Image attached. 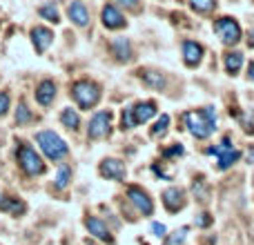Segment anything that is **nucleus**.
I'll return each mask as SVG.
<instances>
[{
  "instance_id": "20e7f679",
  "label": "nucleus",
  "mask_w": 254,
  "mask_h": 245,
  "mask_svg": "<svg viewBox=\"0 0 254 245\" xmlns=\"http://www.w3.org/2000/svg\"><path fill=\"white\" fill-rule=\"evenodd\" d=\"M18 163H20L22 172L27 176H38L45 172V163L43 158L36 154V149L31 145H20L18 147Z\"/></svg>"
},
{
  "instance_id": "7ed1b4c3",
  "label": "nucleus",
  "mask_w": 254,
  "mask_h": 245,
  "mask_svg": "<svg viewBox=\"0 0 254 245\" xmlns=\"http://www.w3.org/2000/svg\"><path fill=\"white\" fill-rule=\"evenodd\" d=\"M71 96H74V101L80 105V110H89V107H94L96 101L101 98V89H98V85L92 83V80H80V83L74 85Z\"/></svg>"
},
{
  "instance_id": "72a5a7b5",
  "label": "nucleus",
  "mask_w": 254,
  "mask_h": 245,
  "mask_svg": "<svg viewBox=\"0 0 254 245\" xmlns=\"http://www.w3.org/2000/svg\"><path fill=\"white\" fill-rule=\"evenodd\" d=\"M176 154H183V147H181V145H176L174 149H167L165 156H176Z\"/></svg>"
},
{
  "instance_id": "f3484780",
  "label": "nucleus",
  "mask_w": 254,
  "mask_h": 245,
  "mask_svg": "<svg viewBox=\"0 0 254 245\" xmlns=\"http://www.w3.org/2000/svg\"><path fill=\"white\" fill-rule=\"evenodd\" d=\"M183 58L188 65H198L203 58V47L198 43H194V40H185L183 43Z\"/></svg>"
},
{
  "instance_id": "39448f33",
  "label": "nucleus",
  "mask_w": 254,
  "mask_h": 245,
  "mask_svg": "<svg viewBox=\"0 0 254 245\" xmlns=\"http://www.w3.org/2000/svg\"><path fill=\"white\" fill-rule=\"evenodd\" d=\"M154 114H156V103H138V105L125 110V114H123V129H129V127L140 125V122H147Z\"/></svg>"
},
{
  "instance_id": "6ab92c4d",
  "label": "nucleus",
  "mask_w": 254,
  "mask_h": 245,
  "mask_svg": "<svg viewBox=\"0 0 254 245\" xmlns=\"http://www.w3.org/2000/svg\"><path fill=\"white\" fill-rule=\"evenodd\" d=\"M112 49H114V54L119 56V61H129L131 56V47H129V40L127 38H116L114 43H112Z\"/></svg>"
},
{
  "instance_id": "2f4dec72",
  "label": "nucleus",
  "mask_w": 254,
  "mask_h": 245,
  "mask_svg": "<svg viewBox=\"0 0 254 245\" xmlns=\"http://www.w3.org/2000/svg\"><path fill=\"white\" fill-rule=\"evenodd\" d=\"M116 2H119L121 7H125V9H134V7H138V0H116Z\"/></svg>"
},
{
  "instance_id": "f8f14e48",
  "label": "nucleus",
  "mask_w": 254,
  "mask_h": 245,
  "mask_svg": "<svg viewBox=\"0 0 254 245\" xmlns=\"http://www.w3.org/2000/svg\"><path fill=\"white\" fill-rule=\"evenodd\" d=\"M163 203H165V207L170 212H181L183 210V205H185V192L183 189H179V187H170V189H165L163 192Z\"/></svg>"
},
{
  "instance_id": "f704fd0d",
  "label": "nucleus",
  "mask_w": 254,
  "mask_h": 245,
  "mask_svg": "<svg viewBox=\"0 0 254 245\" xmlns=\"http://www.w3.org/2000/svg\"><path fill=\"white\" fill-rule=\"evenodd\" d=\"M248 76H250V80H254V62L250 65V74H248Z\"/></svg>"
},
{
  "instance_id": "4468645a",
  "label": "nucleus",
  "mask_w": 254,
  "mask_h": 245,
  "mask_svg": "<svg viewBox=\"0 0 254 245\" xmlns=\"http://www.w3.org/2000/svg\"><path fill=\"white\" fill-rule=\"evenodd\" d=\"M54 98H56V85H54L52 80H43V83L38 85V89H36V101H38V105L49 107L54 103Z\"/></svg>"
},
{
  "instance_id": "b1692460",
  "label": "nucleus",
  "mask_w": 254,
  "mask_h": 245,
  "mask_svg": "<svg viewBox=\"0 0 254 245\" xmlns=\"http://www.w3.org/2000/svg\"><path fill=\"white\" fill-rule=\"evenodd\" d=\"M190 4L201 13H210L216 7V0H190Z\"/></svg>"
},
{
  "instance_id": "c85d7f7f",
  "label": "nucleus",
  "mask_w": 254,
  "mask_h": 245,
  "mask_svg": "<svg viewBox=\"0 0 254 245\" xmlns=\"http://www.w3.org/2000/svg\"><path fill=\"white\" fill-rule=\"evenodd\" d=\"M9 110V94L7 92H0V116H4Z\"/></svg>"
},
{
  "instance_id": "a211bd4d",
  "label": "nucleus",
  "mask_w": 254,
  "mask_h": 245,
  "mask_svg": "<svg viewBox=\"0 0 254 245\" xmlns=\"http://www.w3.org/2000/svg\"><path fill=\"white\" fill-rule=\"evenodd\" d=\"M241 67H243V54L232 52L225 56V69H228V74L237 76L239 71H241Z\"/></svg>"
},
{
  "instance_id": "a878e982",
  "label": "nucleus",
  "mask_w": 254,
  "mask_h": 245,
  "mask_svg": "<svg viewBox=\"0 0 254 245\" xmlns=\"http://www.w3.org/2000/svg\"><path fill=\"white\" fill-rule=\"evenodd\" d=\"M67 183H69V167L63 165L61 170H58V176H56V187L63 189V187H67Z\"/></svg>"
},
{
  "instance_id": "412c9836",
  "label": "nucleus",
  "mask_w": 254,
  "mask_h": 245,
  "mask_svg": "<svg viewBox=\"0 0 254 245\" xmlns=\"http://www.w3.org/2000/svg\"><path fill=\"white\" fill-rule=\"evenodd\" d=\"M140 76H143L145 83L154 89H161L163 85H165V78H163V74H158V71H143Z\"/></svg>"
},
{
  "instance_id": "c9c22d12",
  "label": "nucleus",
  "mask_w": 254,
  "mask_h": 245,
  "mask_svg": "<svg viewBox=\"0 0 254 245\" xmlns=\"http://www.w3.org/2000/svg\"><path fill=\"white\" fill-rule=\"evenodd\" d=\"M250 161L254 163V147H252V152H250Z\"/></svg>"
},
{
  "instance_id": "393cba45",
  "label": "nucleus",
  "mask_w": 254,
  "mask_h": 245,
  "mask_svg": "<svg viewBox=\"0 0 254 245\" xmlns=\"http://www.w3.org/2000/svg\"><path fill=\"white\" fill-rule=\"evenodd\" d=\"M29 121H31L29 107H27L25 103H20V105H18V110H16V122H18V125H25V122H29Z\"/></svg>"
},
{
  "instance_id": "f03ea898",
  "label": "nucleus",
  "mask_w": 254,
  "mask_h": 245,
  "mask_svg": "<svg viewBox=\"0 0 254 245\" xmlns=\"http://www.w3.org/2000/svg\"><path fill=\"white\" fill-rule=\"evenodd\" d=\"M36 143L40 145V149L45 152V156L52 158V161H58L67 154V143L52 129H45L36 134Z\"/></svg>"
},
{
  "instance_id": "5701e85b",
  "label": "nucleus",
  "mask_w": 254,
  "mask_h": 245,
  "mask_svg": "<svg viewBox=\"0 0 254 245\" xmlns=\"http://www.w3.org/2000/svg\"><path fill=\"white\" fill-rule=\"evenodd\" d=\"M40 16L45 18V20H49V22H54V25H56V22H61V16H58V9L54 7V4H45V7H40Z\"/></svg>"
},
{
  "instance_id": "4be33fe9",
  "label": "nucleus",
  "mask_w": 254,
  "mask_h": 245,
  "mask_svg": "<svg viewBox=\"0 0 254 245\" xmlns=\"http://www.w3.org/2000/svg\"><path fill=\"white\" fill-rule=\"evenodd\" d=\"M0 210L11 212V214H20V212H25V205L20 201H16V198H2L0 201Z\"/></svg>"
},
{
  "instance_id": "1a4fd4ad",
  "label": "nucleus",
  "mask_w": 254,
  "mask_h": 245,
  "mask_svg": "<svg viewBox=\"0 0 254 245\" xmlns=\"http://www.w3.org/2000/svg\"><path fill=\"white\" fill-rule=\"evenodd\" d=\"M127 194H129V201L134 203V205L138 207V210L143 212L145 216H149V214L154 212V203H152V198L147 196V192H145L143 187H136V185H134V187H129V192H127Z\"/></svg>"
},
{
  "instance_id": "aec40b11",
  "label": "nucleus",
  "mask_w": 254,
  "mask_h": 245,
  "mask_svg": "<svg viewBox=\"0 0 254 245\" xmlns=\"http://www.w3.org/2000/svg\"><path fill=\"white\" fill-rule=\"evenodd\" d=\"M61 121H63V125H65V127H69V129H76V127L80 125V116H78V112H76V110H71V107H67V110H63Z\"/></svg>"
},
{
  "instance_id": "cd10ccee",
  "label": "nucleus",
  "mask_w": 254,
  "mask_h": 245,
  "mask_svg": "<svg viewBox=\"0 0 254 245\" xmlns=\"http://www.w3.org/2000/svg\"><path fill=\"white\" fill-rule=\"evenodd\" d=\"M185 237H188V228H181L179 232H174L170 239L165 241V245H181L185 241Z\"/></svg>"
},
{
  "instance_id": "ddd939ff",
  "label": "nucleus",
  "mask_w": 254,
  "mask_h": 245,
  "mask_svg": "<svg viewBox=\"0 0 254 245\" xmlns=\"http://www.w3.org/2000/svg\"><path fill=\"white\" fill-rule=\"evenodd\" d=\"M52 40H54L52 29H45V27H34V29H31V43H34L38 54H43L45 49L52 45Z\"/></svg>"
},
{
  "instance_id": "6e6552de",
  "label": "nucleus",
  "mask_w": 254,
  "mask_h": 245,
  "mask_svg": "<svg viewBox=\"0 0 254 245\" xmlns=\"http://www.w3.org/2000/svg\"><path fill=\"white\" fill-rule=\"evenodd\" d=\"M112 131V112H98L89 121V136L92 138H105Z\"/></svg>"
},
{
  "instance_id": "9d476101",
  "label": "nucleus",
  "mask_w": 254,
  "mask_h": 245,
  "mask_svg": "<svg viewBox=\"0 0 254 245\" xmlns=\"http://www.w3.org/2000/svg\"><path fill=\"white\" fill-rule=\"evenodd\" d=\"M127 174L125 165L121 161H116V158H105V161L101 163V176H105V179L110 181H123Z\"/></svg>"
},
{
  "instance_id": "0eeeda50",
  "label": "nucleus",
  "mask_w": 254,
  "mask_h": 245,
  "mask_svg": "<svg viewBox=\"0 0 254 245\" xmlns=\"http://www.w3.org/2000/svg\"><path fill=\"white\" fill-rule=\"evenodd\" d=\"M210 154H216V156H219V170H225V167H230L232 163H237L239 158H241V152L232 147V140L230 138H223L216 147L210 149Z\"/></svg>"
},
{
  "instance_id": "7c9ffc66",
  "label": "nucleus",
  "mask_w": 254,
  "mask_h": 245,
  "mask_svg": "<svg viewBox=\"0 0 254 245\" xmlns=\"http://www.w3.org/2000/svg\"><path fill=\"white\" fill-rule=\"evenodd\" d=\"M210 223H212L210 214H201V216L196 219V225H198V228H205V225H210Z\"/></svg>"
},
{
  "instance_id": "bb28decb",
  "label": "nucleus",
  "mask_w": 254,
  "mask_h": 245,
  "mask_svg": "<svg viewBox=\"0 0 254 245\" xmlns=\"http://www.w3.org/2000/svg\"><path fill=\"white\" fill-rule=\"evenodd\" d=\"M167 125H170V116H161L156 125L152 127V136H163L167 129Z\"/></svg>"
},
{
  "instance_id": "9b49d317",
  "label": "nucleus",
  "mask_w": 254,
  "mask_h": 245,
  "mask_svg": "<svg viewBox=\"0 0 254 245\" xmlns=\"http://www.w3.org/2000/svg\"><path fill=\"white\" fill-rule=\"evenodd\" d=\"M103 25L107 29H123L127 22H125V16L121 13V9H116V4H107L103 9Z\"/></svg>"
},
{
  "instance_id": "dca6fc26",
  "label": "nucleus",
  "mask_w": 254,
  "mask_h": 245,
  "mask_svg": "<svg viewBox=\"0 0 254 245\" xmlns=\"http://www.w3.org/2000/svg\"><path fill=\"white\" fill-rule=\"evenodd\" d=\"M67 13H69V18H71V22H74V25L87 27V22H89V11H87V7H85L80 0H74V2L69 4V9H67Z\"/></svg>"
},
{
  "instance_id": "f257e3e1",
  "label": "nucleus",
  "mask_w": 254,
  "mask_h": 245,
  "mask_svg": "<svg viewBox=\"0 0 254 245\" xmlns=\"http://www.w3.org/2000/svg\"><path fill=\"white\" fill-rule=\"evenodd\" d=\"M183 122L188 125L190 134L194 138H210L216 129V112L212 107L198 110V112H188L183 116Z\"/></svg>"
},
{
  "instance_id": "423d86ee",
  "label": "nucleus",
  "mask_w": 254,
  "mask_h": 245,
  "mask_svg": "<svg viewBox=\"0 0 254 245\" xmlns=\"http://www.w3.org/2000/svg\"><path fill=\"white\" fill-rule=\"evenodd\" d=\"M214 31L221 38V43L228 45V47H232V45H237L239 40H241V27H239V22L230 16L219 18V20L214 22Z\"/></svg>"
},
{
  "instance_id": "2eb2a0df",
  "label": "nucleus",
  "mask_w": 254,
  "mask_h": 245,
  "mask_svg": "<svg viewBox=\"0 0 254 245\" xmlns=\"http://www.w3.org/2000/svg\"><path fill=\"white\" fill-rule=\"evenodd\" d=\"M85 223H87V230L96 239H101V241H105V243H114V239H112V232L107 230V225L103 223L101 219H96V216H89Z\"/></svg>"
},
{
  "instance_id": "473e14b6",
  "label": "nucleus",
  "mask_w": 254,
  "mask_h": 245,
  "mask_svg": "<svg viewBox=\"0 0 254 245\" xmlns=\"http://www.w3.org/2000/svg\"><path fill=\"white\" fill-rule=\"evenodd\" d=\"M152 230H154V234H156V237H163V234H165V228H163L161 223H152Z\"/></svg>"
},
{
  "instance_id": "c756f323",
  "label": "nucleus",
  "mask_w": 254,
  "mask_h": 245,
  "mask_svg": "<svg viewBox=\"0 0 254 245\" xmlns=\"http://www.w3.org/2000/svg\"><path fill=\"white\" fill-rule=\"evenodd\" d=\"M194 194H196V198H198V201H205V194H207V192H203V187H201V181H196V183H194Z\"/></svg>"
}]
</instances>
